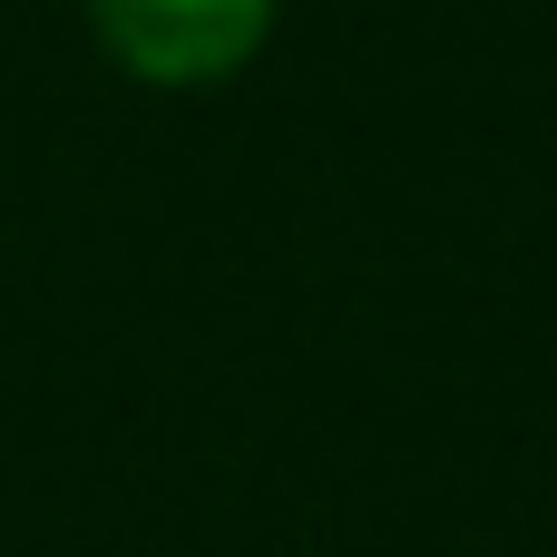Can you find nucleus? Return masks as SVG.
Listing matches in <instances>:
<instances>
[{
	"instance_id": "f257e3e1",
	"label": "nucleus",
	"mask_w": 557,
	"mask_h": 557,
	"mask_svg": "<svg viewBox=\"0 0 557 557\" xmlns=\"http://www.w3.org/2000/svg\"><path fill=\"white\" fill-rule=\"evenodd\" d=\"M88 10H98V39L157 88H206L245 69L274 20V0H88Z\"/></svg>"
}]
</instances>
